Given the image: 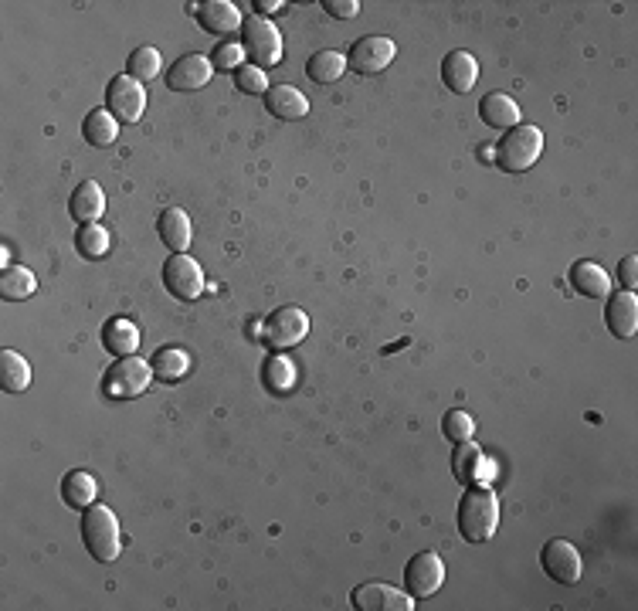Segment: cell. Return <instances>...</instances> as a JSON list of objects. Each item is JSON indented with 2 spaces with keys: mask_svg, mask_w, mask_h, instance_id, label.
I'll return each mask as SVG.
<instances>
[{
  "mask_svg": "<svg viewBox=\"0 0 638 611\" xmlns=\"http://www.w3.org/2000/svg\"><path fill=\"white\" fill-rule=\"evenodd\" d=\"M455 523L459 533L469 544H486L493 540L499 527V499L489 486H469V493L459 499V510H455Z\"/></svg>",
  "mask_w": 638,
  "mask_h": 611,
  "instance_id": "cell-1",
  "label": "cell"
},
{
  "mask_svg": "<svg viewBox=\"0 0 638 611\" xmlns=\"http://www.w3.org/2000/svg\"><path fill=\"white\" fill-rule=\"evenodd\" d=\"M82 544L92 554V561L109 564L123 550V533H119V520L109 506H89L82 513Z\"/></svg>",
  "mask_w": 638,
  "mask_h": 611,
  "instance_id": "cell-2",
  "label": "cell"
},
{
  "mask_svg": "<svg viewBox=\"0 0 638 611\" xmlns=\"http://www.w3.org/2000/svg\"><path fill=\"white\" fill-rule=\"evenodd\" d=\"M543 153V133L537 126H513L506 129V136L493 146V163L499 170H506V174H523V170H530L533 163L540 160Z\"/></svg>",
  "mask_w": 638,
  "mask_h": 611,
  "instance_id": "cell-3",
  "label": "cell"
},
{
  "mask_svg": "<svg viewBox=\"0 0 638 611\" xmlns=\"http://www.w3.org/2000/svg\"><path fill=\"white\" fill-rule=\"evenodd\" d=\"M241 48L252 62H258V68H272L282 62V34L269 17L252 14L241 21Z\"/></svg>",
  "mask_w": 638,
  "mask_h": 611,
  "instance_id": "cell-4",
  "label": "cell"
},
{
  "mask_svg": "<svg viewBox=\"0 0 638 611\" xmlns=\"http://www.w3.org/2000/svg\"><path fill=\"white\" fill-rule=\"evenodd\" d=\"M150 381H153V367L146 364V360L123 357V360H116V364L106 370L102 387H106L109 398L129 401V398H140V394L150 391Z\"/></svg>",
  "mask_w": 638,
  "mask_h": 611,
  "instance_id": "cell-5",
  "label": "cell"
},
{
  "mask_svg": "<svg viewBox=\"0 0 638 611\" xmlns=\"http://www.w3.org/2000/svg\"><path fill=\"white\" fill-rule=\"evenodd\" d=\"M309 333V316L299 306H279L275 313L265 316L262 337L275 350H289L296 343H303Z\"/></svg>",
  "mask_w": 638,
  "mask_h": 611,
  "instance_id": "cell-6",
  "label": "cell"
},
{
  "mask_svg": "<svg viewBox=\"0 0 638 611\" xmlns=\"http://www.w3.org/2000/svg\"><path fill=\"white\" fill-rule=\"evenodd\" d=\"M163 286H167L170 296L180 299V303H194V299L204 292L201 265H197L187 252L170 255L167 262H163Z\"/></svg>",
  "mask_w": 638,
  "mask_h": 611,
  "instance_id": "cell-7",
  "label": "cell"
},
{
  "mask_svg": "<svg viewBox=\"0 0 638 611\" xmlns=\"http://www.w3.org/2000/svg\"><path fill=\"white\" fill-rule=\"evenodd\" d=\"M394 41L384 38V34H367V38H357L347 51V68L357 75H377L384 72L387 65L394 62Z\"/></svg>",
  "mask_w": 638,
  "mask_h": 611,
  "instance_id": "cell-8",
  "label": "cell"
},
{
  "mask_svg": "<svg viewBox=\"0 0 638 611\" xmlns=\"http://www.w3.org/2000/svg\"><path fill=\"white\" fill-rule=\"evenodd\" d=\"M445 581V564L435 550H421L404 567V588L411 598H431Z\"/></svg>",
  "mask_w": 638,
  "mask_h": 611,
  "instance_id": "cell-9",
  "label": "cell"
},
{
  "mask_svg": "<svg viewBox=\"0 0 638 611\" xmlns=\"http://www.w3.org/2000/svg\"><path fill=\"white\" fill-rule=\"evenodd\" d=\"M106 109L119 123H136L146 109V89L143 82H136L133 75H116L106 89Z\"/></svg>",
  "mask_w": 638,
  "mask_h": 611,
  "instance_id": "cell-10",
  "label": "cell"
},
{
  "mask_svg": "<svg viewBox=\"0 0 638 611\" xmlns=\"http://www.w3.org/2000/svg\"><path fill=\"white\" fill-rule=\"evenodd\" d=\"M452 472L462 486H489L496 479V466L476 442H459L452 452Z\"/></svg>",
  "mask_w": 638,
  "mask_h": 611,
  "instance_id": "cell-11",
  "label": "cell"
},
{
  "mask_svg": "<svg viewBox=\"0 0 638 611\" xmlns=\"http://www.w3.org/2000/svg\"><path fill=\"white\" fill-rule=\"evenodd\" d=\"M540 564L543 571H547V578L557 584H577L584 574L581 554H577V547L567 544V540H550V544L540 550Z\"/></svg>",
  "mask_w": 638,
  "mask_h": 611,
  "instance_id": "cell-12",
  "label": "cell"
},
{
  "mask_svg": "<svg viewBox=\"0 0 638 611\" xmlns=\"http://www.w3.org/2000/svg\"><path fill=\"white\" fill-rule=\"evenodd\" d=\"M350 601L357 611H411L415 608V598H411L408 591L391 588V584H381V581L353 588Z\"/></svg>",
  "mask_w": 638,
  "mask_h": 611,
  "instance_id": "cell-13",
  "label": "cell"
},
{
  "mask_svg": "<svg viewBox=\"0 0 638 611\" xmlns=\"http://www.w3.org/2000/svg\"><path fill=\"white\" fill-rule=\"evenodd\" d=\"M211 75H214V65L208 55H184L180 62L170 65L167 85L174 92H197L211 82Z\"/></svg>",
  "mask_w": 638,
  "mask_h": 611,
  "instance_id": "cell-14",
  "label": "cell"
},
{
  "mask_svg": "<svg viewBox=\"0 0 638 611\" xmlns=\"http://www.w3.org/2000/svg\"><path fill=\"white\" fill-rule=\"evenodd\" d=\"M605 323L615 337L632 340L638 330V299L635 292H608V306H605Z\"/></svg>",
  "mask_w": 638,
  "mask_h": 611,
  "instance_id": "cell-15",
  "label": "cell"
},
{
  "mask_svg": "<svg viewBox=\"0 0 638 611\" xmlns=\"http://www.w3.org/2000/svg\"><path fill=\"white\" fill-rule=\"evenodd\" d=\"M476 79H479V62H476V58H472L469 51H448L445 62H442L445 89L465 96V92L476 89Z\"/></svg>",
  "mask_w": 638,
  "mask_h": 611,
  "instance_id": "cell-16",
  "label": "cell"
},
{
  "mask_svg": "<svg viewBox=\"0 0 638 611\" xmlns=\"http://www.w3.org/2000/svg\"><path fill=\"white\" fill-rule=\"evenodd\" d=\"M68 211H72V218L79 221V225H96L102 218V211H106V194H102V187L96 180H82V184L75 187L72 201H68Z\"/></svg>",
  "mask_w": 638,
  "mask_h": 611,
  "instance_id": "cell-17",
  "label": "cell"
},
{
  "mask_svg": "<svg viewBox=\"0 0 638 611\" xmlns=\"http://www.w3.org/2000/svg\"><path fill=\"white\" fill-rule=\"evenodd\" d=\"M265 109H269L275 119L292 123V119L309 116V99L296 89V85H272V89L265 92Z\"/></svg>",
  "mask_w": 638,
  "mask_h": 611,
  "instance_id": "cell-18",
  "label": "cell"
},
{
  "mask_svg": "<svg viewBox=\"0 0 638 611\" xmlns=\"http://www.w3.org/2000/svg\"><path fill=\"white\" fill-rule=\"evenodd\" d=\"M571 286L588 299H605L611 292V275L591 258H581V262L571 265Z\"/></svg>",
  "mask_w": 638,
  "mask_h": 611,
  "instance_id": "cell-19",
  "label": "cell"
},
{
  "mask_svg": "<svg viewBox=\"0 0 638 611\" xmlns=\"http://www.w3.org/2000/svg\"><path fill=\"white\" fill-rule=\"evenodd\" d=\"M157 231H160V242L167 245L174 255L191 248V218H187L184 208H167V211H163L160 221H157Z\"/></svg>",
  "mask_w": 638,
  "mask_h": 611,
  "instance_id": "cell-20",
  "label": "cell"
},
{
  "mask_svg": "<svg viewBox=\"0 0 638 611\" xmlns=\"http://www.w3.org/2000/svg\"><path fill=\"white\" fill-rule=\"evenodd\" d=\"M197 21H201V28L211 34H235L245 17H241L238 7L228 4V0H211V4L197 7Z\"/></svg>",
  "mask_w": 638,
  "mask_h": 611,
  "instance_id": "cell-21",
  "label": "cell"
},
{
  "mask_svg": "<svg viewBox=\"0 0 638 611\" xmlns=\"http://www.w3.org/2000/svg\"><path fill=\"white\" fill-rule=\"evenodd\" d=\"M479 116L486 126L493 129H513L520 126V106L506 96V92H489V96H482L479 102Z\"/></svg>",
  "mask_w": 638,
  "mask_h": 611,
  "instance_id": "cell-22",
  "label": "cell"
},
{
  "mask_svg": "<svg viewBox=\"0 0 638 611\" xmlns=\"http://www.w3.org/2000/svg\"><path fill=\"white\" fill-rule=\"evenodd\" d=\"M102 347L109 350L112 357H136V350H140V330H136L129 320H109L106 330H102Z\"/></svg>",
  "mask_w": 638,
  "mask_h": 611,
  "instance_id": "cell-23",
  "label": "cell"
},
{
  "mask_svg": "<svg viewBox=\"0 0 638 611\" xmlns=\"http://www.w3.org/2000/svg\"><path fill=\"white\" fill-rule=\"evenodd\" d=\"M150 367L160 384H177V381H184L187 370H191V354L180 347H163L150 357Z\"/></svg>",
  "mask_w": 638,
  "mask_h": 611,
  "instance_id": "cell-24",
  "label": "cell"
},
{
  "mask_svg": "<svg viewBox=\"0 0 638 611\" xmlns=\"http://www.w3.org/2000/svg\"><path fill=\"white\" fill-rule=\"evenodd\" d=\"M96 496H99V486L89 472L72 469L62 479V499H65V506H72V510H89V506H96Z\"/></svg>",
  "mask_w": 638,
  "mask_h": 611,
  "instance_id": "cell-25",
  "label": "cell"
},
{
  "mask_svg": "<svg viewBox=\"0 0 638 611\" xmlns=\"http://www.w3.org/2000/svg\"><path fill=\"white\" fill-rule=\"evenodd\" d=\"M0 387L7 394H21L31 387V367L17 350H0Z\"/></svg>",
  "mask_w": 638,
  "mask_h": 611,
  "instance_id": "cell-26",
  "label": "cell"
},
{
  "mask_svg": "<svg viewBox=\"0 0 638 611\" xmlns=\"http://www.w3.org/2000/svg\"><path fill=\"white\" fill-rule=\"evenodd\" d=\"M82 136H85V143L89 146H112L116 143V136H119V119L109 113V109H92L89 116H85V123H82Z\"/></svg>",
  "mask_w": 638,
  "mask_h": 611,
  "instance_id": "cell-27",
  "label": "cell"
},
{
  "mask_svg": "<svg viewBox=\"0 0 638 611\" xmlns=\"http://www.w3.org/2000/svg\"><path fill=\"white\" fill-rule=\"evenodd\" d=\"M34 289H38V279H34L31 269H24V265H7V269H0V296H4L7 303H21V299H28Z\"/></svg>",
  "mask_w": 638,
  "mask_h": 611,
  "instance_id": "cell-28",
  "label": "cell"
},
{
  "mask_svg": "<svg viewBox=\"0 0 638 611\" xmlns=\"http://www.w3.org/2000/svg\"><path fill=\"white\" fill-rule=\"evenodd\" d=\"M343 72H347V55H340V51H316V55L309 58V65H306V75L316 85L340 82Z\"/></svg>",
  "mask_w": 638,
  "mask_h": 611,
  "instance_id": "cell-29",
  "label": "cell"
},
{
  "mask_svg": "<svg viewBox=\"0 0 638 611\" xmlns=\"http://www.w3.org/2000/svg\"><path fill=\"white\" fill-rule=\"evenodd\" d=\"M262 381L265 387H272L275 394H289L292 384H296V364L286 354H272L262 367Z\"/></svg>",
  "mask_w": 638,
  "mask_h": 611,
  "instance_id": "cell-30",
  "label": "cell"
},
{
  "mask_svg": "<svg viewBox=\"0 0 638 611\" xmlns=\"http://www.w3.org/2000/svg\"><path fill=\"white\" fill-rule=\"evenodd\" d=\"M126 75H133L136 82H150L160 75V51L157 48H136L133 55H129V65H126Z\"/></svg>",
  "mask_w": 638,
  "mask_h": 611,
  "instance_id": "cell-31",
  "label": "cell"
},
{
  "mask_svg": "<svg viewBox=\"0 0 638 611\" xmlns=\"http://www.w3.org/2000/svg\"><path fill=\"white\" fill-rule=\"evenodd\" d=\"M75 245L85 258H106L109 255V231L102 225H82L75 235Z\"/></svg>",
  "mask_w": 638,
  "mask_h": 611,
  "instance_id": "cell-32",
  "label": "cell"
},
{
  "mask_svg": "<svg viewBox=\"0 0 638 611\" xmlns=\"http://www.w3.org/2000/svg\"><path fill=\"white\" fill-rule=\"evenodd\" d=\"M442 432L452 445L472 442V435H476V421H472V415H465V411H448V415L442 418Z\"/></svg>",
  "mask_w": 638,
  "mask_h": 611,
  "instance_id": "cell-33",
  "label": "cell"
},
{
  "mask_svg": "<svg viewBox=\"0 0 638 611\" xmlns=\"http://www.w3.org/2000/svg\"><path fill=\"white\" fill-rule=\"evenodd\" d=\"M245 58L248 55H245V48H241V41H221L211 55V65H214V72H238Z\"/></svg>",
  "mask_w": 638,
  "mask_h": 611,
  "instance_id": "cell-34",
  "label": "cell"
},
{
  "mask_svg": "<svg viewBox=\"0 0 638 611\" xmlns=\"http://www.w3.org/2000/svg\"><path fill=\"white\" fill-rule=\"evenodd\" d=\"M235 82L245 96H265V92L272 89L269 79H265V68H258V65H241L235 72Z\"/></svg>",
  "mask_w": 638,
  "mask_h": 611,
  "instance_id": "cell-35",
  "label": "cell"
},
{
  "mask_svg": "<svg viewBox=\"0 0 638 611\" xmlns=\"http://www.w3.org/2000/svg\"><path fill=\"white\" fill-rule=\"evenodd\" d=\"M618 282H622V289L635 292V286H638V255H625L622 262H618Z\"/></svg>",
  "mask_w": 638,
  "mask_h": 611,
  "instance_id": "cell-36",
  "label": "cell"
},
{
  "mask_svg": "<svg viewBox=\"0 0 638 611\" xmlns=\"http://www.w3.org/2000/svg\"><path fill=\"white\" fill-rule=\"evenodd\" d=\"M326 14L330 17H340V21H353V17L360 14V4L357 0H323Z\"/></svg>",
  "mask_w": 638,
  "mask_h": 611,
  "instance_id": "cell-37",
  "label": "cell"
},
{
  "mask_svg": "<svg viewBox=\"0 0 638 611\" xmlns=\"http://www.w3.org/2000/svg\"><path fill=\"white\" fill-rule=\"evenodd\" d=\"M258 17H265V14H275L282 7V0H258Z\"/></svg>",
  "mask_w": 638,
  "mask_h": 611,
  "instance_id": "cell-38",
  "label": "cell"
}]
</instances>
